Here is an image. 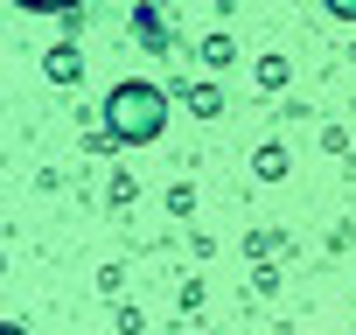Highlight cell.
Returning a JSON list of instances; mask_svg holds the SVG:
<instances>
[{
	"label": "cell",
	"instance_id": "cell-1",
	"mask_svg": "<svg viewBox=\"0 0 356 335\" xmlns=\"http://www.w3.org/2000/svg\"><path fill=\"white\" fill-rule=\"evenodd\" d=\"M161 126H168V91L161 84H119L105 98V133L112 140L140 147V140H161Z\"/></svg>",
	"mask_w": 356,
	"mask_h": 335
},
{
	"label": "cell",
	"instance_id": "cell-2",
	"mask_svg": "<svg viewBox=\"0 0 356 335\" xmlns=\"http://www.w3.org/2000/svg\"><path fill=\"white\" fill-rule=\"evenodd\" d=\"M49 77H56V84H70V77H77V49H70V42H56V49H49Z\"/></svg>",
	"mask_w": 356,
	"mask_h": 335
},
{
	"label": "cell",
	"instance_id": "cell-3",
	"mask_svg": "<svg viewBox=\"0 0 356 335\" xmlns=\"http://www.w3.org/2000/svg\"><path fill=\"white\" fill-rule=\"evenodd\" d=\"M15 8H29V15H70V8H84V0H15Z\"/></svg>",
	"mask_w": 356,
	"mask_h": 335
},
{
	"label": "cell",
	"instance_id": "cell-4",
	"mask_svg": "<svg viewBox=\"0 0 356 335\" xmlns=\"http://www.w3.org/2000/svg\"><path fill=\"white\" fill-rule=\"evenodd\" d=\"M328 15H342V22H356V0H321Z\"/></svg>",
	"mask_w": 356,
	"mask_h": 335
}]
</instances>
